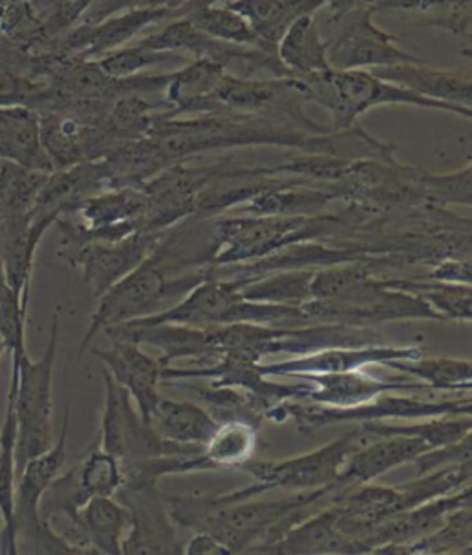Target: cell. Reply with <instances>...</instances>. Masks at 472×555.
<instances>
[{"mask_svg":"<svg viewBox=\"0 0 472 555\" xmlns=\"http://www.w3.org/2000/svg\"><path fill=\"white\" fill-rule=\"evenodd\" d=\"M184 7H187V12L183 15L184 20L191 21L192 25L205 31L211 38L277 52L276 44L266 43L264 39L258 38L257 31L253 30L252 25L242 15L229 10L224 4H205V7H202L197 2H189Z\"/></svg>","mask_w":472,"mask_h":555,"instance_id":"obj_32","label":"cell"},{"mask_svg":"<svg viewBox=\"0 0 472 555\" xmlns=\"http://www.w3.org/2000/svg\"><path fill=\"white\" fill-rule=\"evenodd\" d=\"M148 423L166 441L196 447L207 443L218 428V421L211 415L209 410L194 402L173 401L163 396L148 417Z\"/></svg>","mask_w":472,"mask_h":555,"instance_id":"obj_26","label":"cell"},{"mask_svg":"<svg viewBox=\"0 0 472 555\" xmlns=\"http://www.w3.org/2000/svg\"><path fill=\"white\" fill-rule=\"evenodd\" d=\"M166 231H137L123 241L89 242L74 257L71 266L80 268L92 296L100 297L154 254Z\"/></svg>","mask_w":472,"mask_h":555,"instance_id":"obj_17","label":"cell"},{"mask_svg":"<svg viewBox=\"0 0 472 555\" xmlns=\"http://www.w3.org/2000/svg\"><path fill=\"white\" fill-rule=\"evenodd\" d=\"M161 323H176L189 327H221L231 323H264V325H307L299 307L247 301L240 294L239 284L228 279H203L187 296L160 314L129 321L126 325L148 327Z\"/></svg>","mask_w":472,"mask_h":555,"instance_id":"obj_4","label":"cell"},{"mask_svg":"<svg viewBox=\"0 0 472 555\" xmlns=\"http://www.w3.org/2000/svg\"><path fill=\"white\" fill-rule=\"evenodd\" d=\"M373 8H360L340 20H327L329 38L327 62L336 70L377 68L399 63H424L423 57L413 56L400 49L399 39L374 25Z\"/></svg>","mask_w":472,"mask_h":555,"instance_id":"obj_14","label":"cell"},{"mask_svg":"<svg viewBox=\"0 0 472 555\" xmlns=\"http://www.w3.org/2000/svg\"><path fill=\"white\" fill-rule=\"evenodd\" d=\"M382 286L408 292L429 302L445 321H460L469 325L472 320L471 284L443 283L426 278H381Z\"/></svg>","mask_w":472,"mask_h":555,"instance_id":"obj_30","label":"cell"},{"mask_svg":"<svg viewBox=\"0 0 472 555\" xmlns=\"http://www.w3.org/2000/svg\"><path fill=\"white\" fill-rule=\"evenodd\" d=\"M137 43L148 49L176 52L189 60H207L239 78H292L279 62L277 52L211 38L184 17L166 23L163 30L148 34Z\"/></svg>","mask_w":472,"mask_h":555,"instance_id":"obj_10","label":"cell"},{"mask_svg":"<svg viewBox=\"0 0 472 555\" xmlns=\"http://www.w3.org/2000/svg\"><path fill=\"white\" fill-rule=\"evenodd\" d=\"M104 377V412L100 426V447L118 457L120 463L144 462L154 457L192 456L203 452L196 444H179L166 441L155 433L154 426L142 420L137 412L136 402L128 391L115 383L107 371Z\"/></svg>","mask_w":472,"mask_h":555,"instance_id":"obj_12","label":"cell"},{"mask_svg":"<svg viewBox=\"0 0 472 555\" xmlns=\"http://www.w3.org/2000/svg\"><path fill=\"white\" fill-rule=\"evenodd\" d=\"M382 80L405 87L411 93L424 99L447 102V104H472V73L467 68L443 70L424 63H399L390 67L369 68Z\"/></svg>","mask_w":472,"mask_h":555,"instance_id":"obj_22","label":"cell"},{"mask_svg":"<svg viewBox=\"0 0 472 555\" xmlns=\"http://www.w3.org/2000/svg\"><path fill=\"white\" fill-rule=\"evenodd\" d=\"M203 279L205 268L189 270L179 278L168 279L154 254L150 255L133 272H129L99 297V307L81 339L78 358L86 354L94 338L104 333L105 328L160 314L187 296V292H191Z\"/></svg>","mask_w":472,"mask_h":555,"instance_id":"obj_5","label":"cell"},{"mask_svg":"<svg viewBox=\"0 0 472 555\" xmlns=\"http://www.w3.org/2000/svg\"><path fill=\"white\" fill-rule=\"evenodd\" d=\"M307 102L326 107L332 115V131H345L355 128L363 113L382 105H410L419 109L452 113L458 117L472 118V107L447 104L424 99L411 93L405 87L374 76L371 70H336L329 68L316 75L294 78Z\"/></svg>","mask_w":472,"mask_h":555,"instance_id":"obj_3","label":"cell"},{"mask_svg":"<svg viewBox=\"0 0 472 555\" xmlns=\"http://www.w3.org/2000/svg\"><path fill=\"white\" fill-rule=\"evenodd\" d=\"M358 428L369 439L406 436V438L423 439L430 449H434V447L456 443L472 434V414L445 415V417L419 420L413 423L363 421Z\"/></svg>","mask_w":472,"mask_h":555,"instance_id":"obj_28","label":"cell"},{"mask_svg":"<svg viewBox=\"0 0 472 555\" xmlns=\"http://www.w3.org/2000/svg\"><path fill=\"white\" fill-rule=\"evenodd\" d=\"M316 270H284L268 273L239 284L240 294L247 301L271 302L301 307L312 299V278Z\"/></svg>","mask_w":472,"mask_h":555,"instance_id":"obj_34","label":"cell"},{"mask_svg":"<svg viewBox=\"0 0 472 555\" xmlns=\"http://www.w3.org/2000/svg\"><path fill=\"white\" fill-rule=\"evenodd\" d=\"M0 160L37 172H54L43 146L41 117L36 109L25 105L0 107Z\"/></svg>","mask_w":472,"mask_h":555,"instance_id":"obj_23","label":"cell"},{"mask_svg":"<svg viewBox=\"0 0 472 555\" xmlns=\"http://www.w3.org/2000/svg\"><path fill=\"white\" fill-rule=\"evenodd\" d=\"M196 469L192 456H165L144 462L123 463L124 481L115 499L128 507L129 530L124 537V555L183 554L184 543L168 515L160 480L189 475Z\"/></svg>","mask_w":472,"mask_h":555,"instance_id":"obj_2","label":"cell"},{"mask_svg":"<svg viewBox=\"0 0 472 555\" xmlns=\"http://www.w3.org/2000/svg\"><path fill=\"white\" fill-rule=\"evenodd\" d=\"M110 349H92V354L104 362L105 371L115 383L128 391L136 402L137 412L148 421L155 404L160 401L161 365L160 360L150 357L128 339H110Z\"/></svg>","mask_w":472,"mask_h":555,"instance_id":"obj_20","label":"cell"},{"mask_svg":"<svg viewBox=\"0 0 472 555\" xmlns=\"http://www.w3.org/2000/svg\"><path fill=\"white\" fill-rule=\"evenodd\" d=\"M183 554L187 555H228L231 554L224 544L205 531H196L189 543H184Z\"/></svg>","mask_w":472,"mask_h":555,"instance_id":"obj_43","label":"cell"},{"mask_svg":"<svg viewBox=\"0 0 472 555\" xmlns=\"http://www.w3.org/2000/svg\"><path fill=\"white\" fill-rule=\"evenodd\" d=\"M26 314L28 305L4 283L0 270V338L13 360L26 354Z\"/></svg>","mask_w":472,"mask_h":555,"instance_id":"obj_39","label":"cell"},{"mask_svg":"<svg viewBox=\"0 0 472 555\" xmlns=\"http://www.w3.org/2000/svg\"><path fill=\"white\" fill-rule=\"evenodd\" d=\"M189 2H197V4L205 7V4H220L224 0H94V4L86 13V23H99V21L110 17L113 13L133 10V8H179L189 4Z\"/></svg>","mask_w":472,"mask_h":555,"instance_id":"obj_41","label":"cell"},{"mask_svg":"<svg viewBox=\"0 0 472 555\" xmlns=\"http://www.w3.org/2000/svg\"><path fill=\"white\" fill-rule=\"evenodd\" d=\"M337 491L332 483L270 502L229 500L226 493L165 494V500L174 525L211 533L231 554H264L292 526L312 515L321 502H331Z\"/></svg>","mask_w":472,"mask_h":555,"instance_id":"obj_1","label":"cell"},{"mask_svg":"<svg viewBox=\"0 0 472 555\" xmlns=\"http://www.w3.org/2000/svg\"><path fill=\"white\" fill-rule=\"evenodd\" d=\"M368 439V436L360 433V428H356L326 447L305 452L301 456L286 457V460H253L252 457L242 463L240 469L250 473L257 480L264 494L276 489L301 493L310 489L326 488L336 483L337 475L347 462V457L356 449H360Z\"/></svg>","mask_w":472,"mask_h":555,"instance_id":"obj_13","label":"cell"},{"mask_svg":"<svg viewBox=\"0 0 472 555\" xmlns=\"http://www.w3.org/2000/svg\"><path fill=\"white\" fill-rule=\"evenodd\" d=\"M277 57L292 78L329 70L327 44L314 15L295 20L277 41Z\"/></svg>","mask_w":472,"mask_h":555,"instance_id":"obj_27","label":"cell"},{"mask_svg":"<svg viewBox=\"0 0 472 555\" xmlns=\"http://www.w3.org/2000/svg\"><path fill=\"white\" fill-rule=\"evenodd\" d=\"M60 346V312H55L50 327L49 344L43 357L31 360L28 352L13 360L12 384L8 399H12L17 420L15 439V476L31 457L52 447V378L55 354Z\"/></svg>","mask_w":472,"mask_h":555,"instance_id":"obj_6","label":"cell"},{"mask_svg":"<svg viewBox=\"0 0 472 555\" xmlns=\"http://www.w3.org/2000/svg\"><path fill=\"white\" fill-rule=\"evenodd\" d=\"M373 12L410 13L421 26L452 34L469 56L472 47V0H373Z\"/></svg>","mask_w":472,"mask_h":555,"instance_id":"obj_25","label":"cell"},{"mask_svg":"<svg viewBox=\"0 0 472 555\" xmlns=\"http://www.w3.org/2000/svg\"><path fill=\"white\" fill-rule=\"evenodd\" d=\"M373 439L374 441H366L347 457L337 475L336 486L340 491L374 481L390 470L413 462L419 454L430 449L429 444L419 438L387 436Z\"/></svg>","mask_w":472,"mask_h":555,"instance_id":"obj_21","label":"cell"},{"mask_svg":"<svg viewBox=\"0 0 472 555\" xmlns=\"http://www.w3.org/2000/svg\"><path fill=\"white\" fill-rule=\"evenodd\" d=\"M258 426L247 421L218 423L215 434L203 444V454L216 469H240L257 451Z\"/></svg>","mask_w":472,"mask_h":555,"instance_id":"obj_35","label":"cell"},{"mask_svg":"<svg viewBox=\"0 0 472 555\" xmlns=\"http://www.w3.org/2000/svg\"><path fill=\"white\" fill-rule=\"evenodd\" d=\"M421 185H423L429 204L439 205V207H450V205L471 207V163H467L465 167L461 168V170L450 173H430L423 170Z\"/></svg>","mask_w":472,"mask_h":555,"instance_id":"obj_38","label":"cell"},{"mask_svg":"<svg viewBox=\"0 0 472 555\" xmlns=\"http://www.w3.org/2000/svg\"><path fill=\"white\" fill-rule=\"evenodd\" d=\"M78 483L84 499L115 496L124 481L123 463L100 447L99 438L92 441L86 456L76 465Z\"/></svg>","mask_w":472,"mask_h":555,"instance_id":"obj_36","label":"cell"},{"mask_svg":"<svg viewBox=\"0 0 472 555\" xmlns=\"http://www.w3.org/2000/svg\"><path fill=\"white\" fill-rule=\"evenodd\" d=\"M373 7V0H323L327 10V20L336 21L347 13L360 10V8Z\"/></svg>","mask_w":472,"mask_h":555,"instance_id":"obj_44","label":"cell"},{"mask_svg":"<svg viewBox=\"0 0 472 555\" xmlns=\"http://www.w3.org/2000/svg\"><path fill=\"white\" fill-rule=\"evenodd\" d=\"M81 525L94 554L123 555V541L129 530L128 507L115 496H92L80 509Z\"/></svg>","mask_w":472,"mask_h":555,"instance_id":"obj_29","label":"cell"},{"mask_svg":"<svg viewBox=\"0 0 472 555\" xmlns=\"http://www.w3.org/2000/svg\"><path fill=\"white\" fill-rule=\"evenodd\" d=\"M423 357V351L413 346L334 347L310 352L303 357L289 358L276 364H263L264 377H290L312 375V373H340V371L362 370L369 365H382L397 358Z\"/></svg>","mask_w":472,"mask_h":555,"instance_id":"obj_19","label":"cell"},{"mask_svg":"<svg viewBox=\"0 0 472 555\" xmlns=\"http://www.w3.org/2000/svg\"><path fill=\"white\" fill-rule=\"evenodd\" d=\"M312 323H331L369 328L392 321H445L429 302L408 292L382 286L381 278L371 279L355 294L340 299H310L299 307Z\"/></svg>","mask_w":472,"mask_h":555,"instance_id":"obj_11","label":"cell"},{"mask_svg":"<svg viewBox=\"0 0 472 555\" xmlns=\"http://www.w3.org/2000/svg\"><path fill=\"white\" fill-rule=\"evenodd\" d=\"M187 7L168 8H133L124 12L113 13L99 23H84L74 26L73 30L50 41L44 50H54L68 56L97 60L111 50L124 47L136 39L139 34L146 31L150 26L183 17Z\"/></svg>","mask_w":472,"mask_h":555,"instance_id":"obj_16","label":"cell"},{"mask_svg":"<svg viewBox=\"0 0 472 555\" xmlns=\"http://www.w3.org/2000/svg\"><path fill=\"white\" fill-rule=\"evenodd\" d=\"M472 414L471 399H450V401H423L410 397L382 396L373 401L363 402L358 406L332 408L314 402L284 401L270 408L264 420L273 421L277 425L294 420L301 433H312L323 426L347 425L363 421H419L445 415Z\"/></svg>","mask_w":472,"mask_h":555,"instance_id":"obj_8","label":"cell"},{"mask_svg":"<svg viewBox=\"0 0 472 555\" xmlns=\"http://www.w3.org/2000/svg\"><path fill=\"white\" fill-rule=\"evenodd\" d=\"M387 370H395L423 383L429 389L471 393L472 364L467 358L418 357L397 358L384 362Z\"/></svg>","mask_w":472,"mask_h":555,"instance_id":"obj_31","label":"cell"},{"mask_svg":"<svg viewBox=\"0 0 472 555\" xmlns=\"http://www.w3.org/2000/svg\"><path fill=\"white\" fill-rule=\"evenodd\" d=\"M305 104L307 100L294 78H239L226 73L209 96L192 105L184 115L240 113L289 122L308 133L331 131L308 117Z\"/></svg>","mask_w":472,"mask_h":555,"instance_id":"obj_7","label":"cell"},{"mask_svg":"<svg viewBox=\"0 0 472 555\" xmlns=\"http://www.w3.org/2000/svg\"><path fill=\"white\" fill-rule=\"evenodd\" d=\"M94 62L99 63L100 68H104L107 75L126 78V76L141 75L146 68L160 67V65L183 67L191 60L176 52L148 49L142 44L133 43L111 50L104 56L97 57Z\"/></svg>","mask_w":472,"mask_h":555,"instance_id":"obj_37","label":"cell"},{"mask_svg":"<svg viewBox=\"0 0 472 555\" xmlns=\"http://www.w3.org/2000/svg\"><path fill=\"white\" fill-rule=\"evenodd\" d=\"M471 550L472 513L471 504H465L448 513L436 530L419 537L411 543L390 548L386 554H471Z\"/></svg>","mask_w":472,"mask_h":555,"instance_id":"obj_33","label":"cell"},{"mask_svg":"<svg viewBox=\"0 0 472 555\" xmlns=\"http://www.w3.org/2000/svg\"><path fill=\"white\" fill-rule=\"evenodd\" d=\"M264 554H353V546L337 528V506L331 502L292 526Z\"/></svg>","mask_w":472,"mask_h":555,"instance_id":"obj_24","label":"cell"},{"mask_svg":"<svg viewBox=\"0 0 472 555\" xmlns=\"http://www.w3.org/2000/svg\"><path fill=\"white\" fill-rule=\"evenodd\" d=\"M295 380H307L312 384L303 402H314L332 408H350L373 401L374 397L403 389H429L416 378L403 375L400 377L379 378L362 370L340 371V373H312L297 375Z\"/></svg>","mask_w":472,"mask_h":555,"instance_id":"obj_18","label":"cell"},{"mask_svg":"<svg viewBox=\"0 0 472 555\" xmlns=\"http://www.w3.org/2000/svg\"><path fill=\"white\" fill-rule=\"evenodd\" d=\"M218 362L205 367H173L166 365L161 370V384L170 380H191V378H205L211 386H229L242 389L253 396L263 408L264 414L270 408L284 401H303L312 384L303 380L297 384L270 383L260 371V360L240 351H224L216 358Z\"/></svg>","mask_w":472,"mask_h":555,"instance_id":"obj_15","label":"cell"},{"mask_svg":"<svg viewBox=\"0 0 472 555\" xmlns=\"http://www.w3.org/2000/svg\"><path fill=\"white\" fill-rule=\"evenodd\" d=\"M71 428V404L65 408L62 433L49 451L31 457L15 481V530L17 546L31 554H78L62 537L39 518V502L50 483L62 475L67 463V439Z\"/></svg>","mask_w":472,"mask_h":555,"instance_id":"obj_9","label":"cell"},{"mask_svg":"<svg viewBox=\"0 0 472 555\" xmlns=\"http://www.w3.org/2000/svg\"><path fill=\"white\" fill-rule=\"evenodd\" d=\"M4 352H7V347H4V341H2V338H0V358H2Z\"/></svg>","mask_w":472,"mask_h":555,"instance_id":"obj_45","label":"cell"},{"mask_svg":"<svg viewBox=\"0 0 472 555\" xmlns=\"http://www.w3.org/2000/svg\"><path fill=\"white\" fill-rule=\"evenodd\" d=\"M424 278L443 283L471 284V259L447 257L432 266Z\"/></svg>","mask_w":472,"mask_h":555,"instance_id":"obj_42","label":"cell"},{"mask_svg":"<svg viewBox=\"0 0 472 555\" xmlns=\"http://www.w3.org/2000/svg\"><path fill=\"white\" fill-rule=\"evenodd\" d=\"M472 460V434L465 438L456 441V443L443 444V447H434L419 454L413 462V476L429 475L432 470L442 469L447 465L467 462Z\"/></svg>","mask_w":472,"mask_h":555,"instance_id":"obj_40","label":"cell"}]
</instances>
